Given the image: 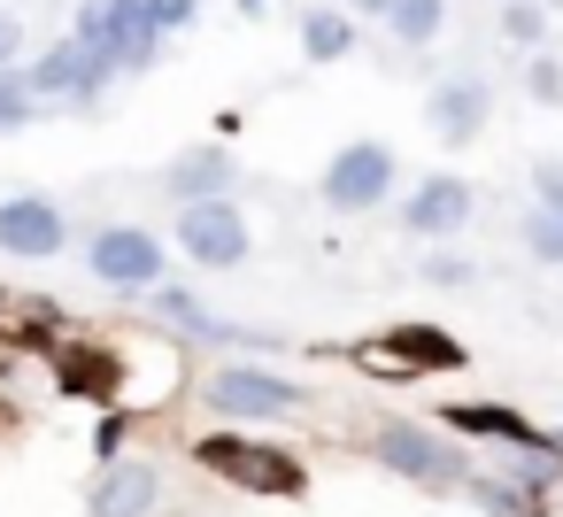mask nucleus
<instances>
[{
	"label": "nucleus",
	"instance_id": "1",
	"mask_svg": "<svg viewBox=\"0 0 563 517\" xmlns=\"http://www.w3.org/2000/svg\"><path fill=\"white\" fill-rule=\"evenodd\" d=\"M371 455H378L394 479L424 486V494H463V486H471V448H463L455 432H440V425L386 417V425H371Z\"/></svg>",
	"mask_w": 563,
	"mask_h": 517
},
{
	"label": "nucleus",
	"instance_id": "2",
	"mask_svg": "<svg viewBox=\"0 0 563 517\" xmlns=\"http://www.w3.org/2000/svg\"><path fill=\"white\" fill-rule=\"evenodd\" d=\"M86 271L101 286H117V294H155L170 255H163V240L147 224H93L86 232Z\"/></svg>",
	"mask_w": 563,
	"mask_h": 517
},
{
	"label": "nucleus",
	"instance_id": "3",
	"mask_svg": "<svg viewBox=\"0 0 563 517\" xmlns=\"http://www.w3.org/2000/svg\"><path fill=\"white\" fill-rule=\"evenodd\" d=\"M217 417H240V425H278V417H301L309 409V394L294 386V378H278V371H263V363H224V371H209V394H201Z\"/></svg>",
	"mask_w": 563,
	"mask_h": 517
},
{
	"label": "nucleus",
	"instance_id": "4",
	"mask_svg": "<svg viewBox=\"0 0 563 517\" xmlns=\"http://www.w3.org/2000/svg\"><path fill=\"white\" fill-rule=\"evenodd\" d=\"M194 455H201V471H217V479H232V486H247V494H301V486H309V471H301L286 448L247 440V432H209Z\"/></svg>",
	"mask_w": 563,
	"mask_h": 517
},
{
	"label": "nucleus",
	"instance_id": "5",
	"mask_svg": "<svg viewBox=\"0 0 563 517\" xmlns=\"http://www.w3.org/2000/svg\"><path fill=\"white\" fill-rule=\"evenodd\" d=\"M78 40L101 47L117 70H147V63L163 55L155 0H93V9H78Z\"/></svg>",
	"mask_w": 563,
	"mask_h": 517
},
{
	"label": "nucleus",
	"instance_id": "6",
	"mask_svg": "<svg viewBox=\"0 0 563 517\" xmlns=\"http://www.w3.org/2000/svg\"><path fill=\"white\" fill-rule=\"evenodd\" d=\"M394 147L386 140H347L332 163H324V178H317V194H324V209H340V217H363V209H386V194H394Z\"/></svg>",
	"mask_w": 563,
	"mask_h": 517
},
{
	"label": "nucleus",
	"instance_id": "7",
	"mask_svg": "<svg viewBox=\"0 0 563 517\" xmlns=\"http://www.w3.org/2000/svg\"><path fill=\"white\" fill-rule=\"evenodd\" d=\"M170 232H178L186 263H201V271H240V263H247V248H255V232H247V209H240V201H186V209L170 217Z\"/></svg>",
	"mask_w": 563,
	"mask_h": 517
},
{
	"label": "nucleus",
	"instance_id": "8",
	"mask_svg": "<svg viewBox=\"0 0 563 517\" xmlns=\"http://www.w3.org/2000/svg\"><path fill=\"white\" fill-rule=\"evenodd\" d=\"M117 78V63L101 55V47H86L78 32L70 40H55L32 70H24V86L40 94V101H101V86Z\"/></svg>",
	"mask_w": 563,
	"mask_h": 517
},
{
	"label": "nucleus",
	"instance_id": "9",
	"mask_svg": "<svg viewBox=\"0 0 563 517\" xmlns=\"http://www.w3.org/2000/svg\"><path fill=\"white\" fill-rule=\"evenodd\" d=\"M471 209H478L471 178H455V170H432V178H417V186H409V201H401V232L440 248V240H455V232L471 224Z\"/></svg>",
	"mask_w": 563,
	"mask_h": 517
},
{
	"label": "nucleus",
	"instance_id": "10",
	"mask_svg": "<svg viewBox=\"0 0 563 517\" xmlns=\"http://www.w3.org/2000/svg\"><path fill=\"white\" fill-rule=\"evenodd\" d=\"M70 248V209L47 201V194H9L0 201V255H24V263H47Z\"/></svg>",
	"mask_w": 563,
	"mask_h": 517
},
{
	"label": "nucleus",
	"instance_id": "11",
	"mask_svg": "<svg viewBox=\"0 0 563 517\" xmlns=\"http://www.w3.org/2000/svg\"><path fill=\"white\" fill-rule=\"evenodd\" d=\"M424 124L448 140V147H471L486 124H494V86L486 78H448L424 94Z\"/></svg>",
	"mask_w": 563,
	"mask_h": 517
},
{
	"label": "nucleus",
	"instance_id": "12",
	"mask_svg": "<svg viewBox=\"0 0 563 517\" xmlns=\"http://www.w3.org/2000/svg\"><path fill=\"white\" fill-rule=\"evenodd\" d=\"M163 186H170L178 209H186V201H232V186H240V155L217 147V140H201V147H186V155L163 170Z\"/></svg>",
	"mask_w": 563,
	"mask_h": 517
},
{
	"label": "nucleus",
	"instance_id": "13",
	"mask_svg": "<svg viewBox=\"0 0 563 517\" xmlns=\"http://www.w3.org/2000/svg\"><path fill=\"white\" fill-rule=\"evenodd\" d=\"M155 502H163V471H155V463H140V455H124V463H109V471L93 479L86 517H147Z\"/></svg>",
	"mask_w": 563,
	"mask_h": 517
},
{
	"label": "nucleus",
	"instance_id": "14",
	"mask_svg": "<svg viewBox=\"0 0 563 517\" xmlns=\"http://www.w3.org/2000/svg\"><path fill=\"white\" fill-rule=\"evenodd\" d=\"M440 425H448V432H478V440H501V448H517V455H525V448H548V432H532V425H525V417H517L509 402H455V409H448Z\"/></svg>",
	"mask_w": 563,
	"mask_h": 517
},
{
	"label": "nucleus",
	"instance_id": "15",
	"mask_svg": "<svg viewBox=\"0 0 563 517\" xmlns=\"http://www.w3.org/2000/svg\"><path fill=\"white\" fill-rule=\"evenodd\" d=\"M378 348H386L394 363H417V371H424V363H440V371H455V363H463V348H455L440 324H394Z\"/></svg>",
	"mask_w": 563,
	"mask_h": 517
},
{
	"label": "nucleus",
	"instance_id": "16",
	"mask_svg": "<svg viewBox=\"0 0 563 517\" xmlns=\"http://www.w3.org/2000/svg\"><path fill=\"white\" fill-rule=\"evenodd\" d=\"M301 55L309 63H347L355 55V16L347 9H309L301 16Z\"/></svg>",
	"mask_w": 563,
	"mask_h": 517
},
{
	"label": "nucleus",
	"instance_id": "17",
	"mask_svg": "<svg viewBox=\"0 0 563 517\" xmlns=\"http://www.w3.org/2000/svg\"><path fill=\"white\" fill-rule=\"evenodd\" d=\"M486 517H540V494L532 486H517V479H501V471H471V486H463Z\"/></svg>",
	"mask_w": 563,
	"mask_h": 517
},
{
	"label": "nucleus",
	"instance_id": "18",
	"mask_svg": "<svg viewBox=\"0 0 563 517\" xmlns=\"http://www.w3.org/2000/svg\"><path fill=\"white\" fill-rule=\"evenodd\" d=\"M517 240H525V255H532V263L563 271V201H532V209H525V224H517Z\"/></svg>",
	"mask_w": 563,
	"mask_h": 517
},
{
	"label": "nucleus",
	"instance_id": "19",
	"mask_svg": "<svg viewBox=\"0 0 563 517\" xmlns=\"http://www.w3.org/2000/svg\"><path fill=\"white\" fill-rule=\"evenodd\" d=\"M155 309H163V317H170L186 340H240V332H232V324H217V317H209V309H201L186 286H155Z\"/></svg>",
	"mask_w": 563,
	"mask_h": 517
},
{
	"label": "nucleus",
	"instance_id": "20",
	"mask_svg": "<svg viewBox=\"0 0 563 517\" xmlns=\"http://www.w3.org/2000/svg\"><path fill=\"white\" fill-rule=\"evenodd\" d=\"M440 24H448V0H394V16H386V32L401 47H432Z\"/></svg>",
	"mask_w": 563,
	"mask_h": 517
},
{
	"label": "nucleus",
	"instance_id": "21",
	"mask_svg": "<svg viewBox=\"0 0 563 517\" xmlns=\"http://www.w3.org/2000/svg\"><path fill=\"white\" fill-rule=\"evenodd\" d=\"M40 117V94L24 86V70H0V132H24Z\"/></svg>",
	"mask_w": 563,
	"mask_h": 517
},
{
	"label": "nucleus",
	"instance_id": "22",
	"mask_svg": "<svg viewBox=\"0 0 563 517\" xmlns=\"http://www.w3.org/2000/svg\"><path fill=\"white\" fill-rule=\"evenodd\" d=\"M494 24H501V40H517V47H540V40H548V16L532 9V0H509Z\"/></svg>",
	"mask_w": 563,
	"mask_h": 517
},
{
	"label": "nucleus",
	"instance_id": "23",
	"mask_svg": "<svg viewBox=\"0 0 563 517\" xmlns=\"http://www.w3.org/2000/svg\"><path fill=\"white\" fill-rule=\"evenodd\" d=\"M417 278H424V286H448V294H455V286H471V278H478V263H463V255L432 248V255L417 263Z\"/></svg>",
	"mask_w": 563,
	"mask_h": 517
},
{
	"label": "nucleus",
	"instance_id": "24",
	"mask_svg": "<svg viewBox=\"0 0 563 517\" xmlns=\"http://www.w3.org/2000/svg\"><path fill=\"white\" fill-rule=\"evenodd\" d=\"M525 94H532L540 109H555V101H563V63H555V55H532V63H525Z\"/></svg>",
	"mask_w": 563,
	"mask_h": 517
},
{
	"label": "nucleus",
	"instance_id": "25",
	"mask_svg": "<svg viewBox=\"0 0 563 517\" xmlns=\"http://www.w3.org/2000/svg\"><path fill=\"white\" fill-rule=\"evenodd\" d=\"M532 201H563V163H555V155L532 163Z\"/></svg>",
	"mask_w": 563,
	"mask_h": 517
},
{
	"label": "nucleus",
	"instance_id": "26",
	"mask_svg": "<svg viewBox=\"0 0 563 517\" xmlns=\"http://www.w3.org/2000/svg\"><path fill=\"white\" fill-rule=\"evenodd\" d=\"M16 40H24V32H16V16H9V9H0V70H9V63H16Z\"/></svg>",
	"mask_w": 563,
	"mask_h": 517
},
{
	"label": "nucleus",
	"instance_id": "27",
	"mask_svg": "<svg viewBox=\"0 0 563 517\" xmlns=\"http://www.w3.org/2000/svg\"><path fill=\"white\" fill-rule=\"evenodd\" d=\"M355 16H371V24H386V16H394V0H355Z\"/></svg>",
	"mask_w": 563,
	"mask_h": 517
},
{
	"label": "nucleus",
	"instance_id": "28",
	"mask_svg": "<svg viewBox=\"0 0 563 517\" xmlns=\"http://www.w3.org/2000/svg\"><path fill=\"white\" fill-rule=\"evenodd\" d=\"M548 455H555V463H563V425H555V432H548Z\"/></svg>",
	"mask_w": 563,
	"mask_h": 517
},
{
	"label": "nucleus",
	"instance_id": "29",
	"mask_svg": "<svg viewBox=\"0 0 563 517\" xmlns=\"http://www.w3.org/2000/svg\"><path fill=\"white\" fill-rule=\"evenodd\" d=\"M317 9H332V0H317Z\"/></svg>",
	"mask_w": 563,
	"mask_h": 517
}]
</instances>
